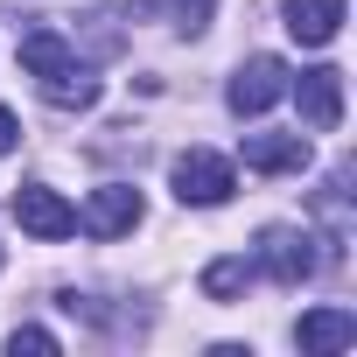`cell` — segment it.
<instances>
[{"mask_svg":"<svg viewBox=\"0 0 357 357\" xmlns=\"http://www.w3.org/2000/svg\"><path fill=\"white\" fill-rule=\"evenodd\" d=\"M22 70H29V77L43 84V98L63 105V112L98 105V77L77 63V50H70L56 29H29V36H22Z\"/></svg>","mask_w":357,"mask_h":357,"instance_id":"obj_1","label":"cell"},{"mask_svg":"<svg viewBox=\"0 0 357 357\" xmlns=\"http://www.w3.org/2000/svg\"><path fill=\"white\" fill-rule=\"evenodd\" d=\"M315 266H322L315 231H301V225H266V231H259V273H266V280L301 287V280H315Z\"/></svg>","mask_w":357,"mask_h":357,"instance_id":"obj_2","label":"cell"},{"mask_svg":"<svg viewBox=\"0 0 357 357\" xmlns=\"http://www.w3.org/2000/svg\"><path fill=\"white\" fill-rule=\"evenodd\" d=\"M238 190V175H231V161L225 154H211V147H190V154H175V197L183 204H225Z\"/></svg>","mask_w":357,"mask_h":357,"instance_id":"obj_3","label":"cell"},{"mask_svg":"<svg viewBox=\"0 0 357 357\" xmlns=\"http://www.w3.org/2000/svg\"><path fill=\"white\" fill-rule=\"evenodd\" d=\"M287 77H294V70H287L280 56H245V63L231 70V91H225V98H231L238 119H259V112L287 91Z\"/></svg>","mask_w":357,"mask_h":357,"instance_id":"obj_4","label":"cell"},{"mask_svg":"<svg viewBox=\"0 0 357 357\" xmlns=\"http://www.w3.org/2000/svg\"><path fill=\"white\" fill-rule=\"evenodd\" d=\"M287 91L301 98V126H308V133H336V126H343V70L315 63V70L287 77Z\"/></svg>","mask_w":357,"mask_h":357,"instance_id":"obj_5","label":"cell"},{"mask_svg":"<svg viewBox=\"0 0 357 357\" xmlns=\"http://www.w3.org/2000/svg\"><path fill=\"white\" fill-rule=\"evenodd\" d=\"M15 225H22L29 238L56 245V238H70V231H77V211H70L50 183H22V190H15Z\"/></svg>","mask_w":357,"mask_h":357,"instance_id":"obj_6","label":"cell"},{"mask_svg":"<svg viewBox=\"0 0 357 357\" xmlns=\"http://www.w3.org/2000/svg\"><path fill=\"white\" fill-rule=\"evenodd\" d=\"M91 238H126L133 225H140V190L133 183H105V190H91V204H84V218H77Z\"/></svg>","mask_w":357,"mask_h":357,"instance_id":"obj_7","label":"cell"},{"mask_svg":"<svg viewBox=\"0 0 357 357\" xmlns=\"http://www.w3.org/2000/svg\"><path fill=\"white\" fill-rule=\"evenodd\" d=\"M245 168L252 175H301L308 168V133H245Z\"/></svg>","mask_w":357,"mask_h":357,"instance_id":"obj_8","label":"cell"},{"mask_svg":"<svg viewBox=\"0 0 357 357\" xmlns=\"http://www.w3.org/2000/svg\"><path fill=\"white\" fill-rule=\"evenodd\" d=\"M294 343H301L308 357L350 350V343H357V315H350V308H308V315L294 322Z\"/></svg>","mask_w":357,"mask_h":357,"instance_id":"obj_9","label":"cell"},{"mask_svg":"<svg viewBox=\"0 0 357 357\" xmlns=\"http://www.w3.org/2000/svg\"><path fill=\"white\" fill-rule=\"evenodd\" d=\"M280 15H287V36H294V43L322 50V43H336V29H343V0H280Z\"/></svg>","mask_w":357,"mask_h":357,"instance_id":"obj_10","label":"cell"},{"mask_svg":"<svg viewBox=\"0 0 357 357\" xmlns=\"http://www.w3.org/2000/svg\"><path fill=\"white\" fill-rule=\"evenodd\" d=\"M133 15H154V22L183 29V36H204L211 15H218V0H133Z\"/></svg>","mask_w":357,"mask_h":357,"instance_id":"obj_11","label":"cell"},{"mask_svg":"<svg viewBox=\"0 0 357 357\" xmlns=\"http://www.w3.org/2000/svg\"><path fill=\"white\" fill-rule=\"evenodd\" d=\"M245 287H252V259H211L204 266V294L211 301H238Z\"/></svg>","mask_w":357,"mask_h":357,"instance_id":"obj_12","label":"cell"},{"mask_svg":"<svg viewBox=\"0 0 357 357\" xmlns=\"http://www.w3.org/2000/svg\"><path fill=\"white\" fill-rule=\"evenodd\" d=\"M8 350H15V357H22V350H36V357H50V350H56V336H50V329H36V322H22V329L8 336Z\"/></svg>","mask_w":357,"mask_h":357,"instance_id":"obj_13","label":"cell"},{"mask_svg":"<svg viewBox=\"0 0 357 357\" xmlns=\"http://www.w3.org/2000/svg\"><path fill=\"white\" fill-rule=\"evenodd\" d=\"M84 22H91V43H98V50H119V29H112L119 15H84Z\"/></svg>","mask_w":357,"mask_h":357,"instance_id":"obj_14","label":"cell"},{"mask_svg":"<svg viewBox=\"0 0 357 357\" xmlns=\"http://www.w3.org/2000/svg\"><path fill=\"white\" fill-rule=\"evenodd\" d=\"M15 140H22V126H15V112L0 105V154H15Z\"/></svg>","mask_w":357,"mask_h":357,"instance_id":"obj_15","label":"cell"}]
</instances>
